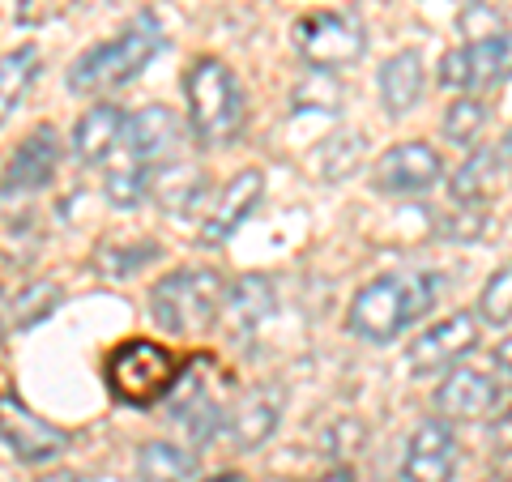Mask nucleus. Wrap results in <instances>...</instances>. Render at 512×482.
<instances>
[{"label":"nucleus","instance_id":"f257e3e1","mask_svg":"<svg viewBox=\"0 0 512 482\" xmlns=\"http://www.w3.org/2000/svg\"><path fill=\"white\" fill-rule=\"evenodd\" d=\"M436 291H440L436 273H384V278L359 286V295L350 299L346 325L363 342L384 346L393 337H402L423 312H431Z\"/></svg>","mask_w":512,"mask_h":482},{"label":"nucleus","instance_id":"f03ea898","mask_svg":"<svg viewBox=\"0 0 512 482\" xmlns=\"http://www.w3.org/2000/svg\"><path fill=\"white\" fill-rule=\"evenodd\" d=\"M163 52V26L150 13L133 18L116 39L82 52L69 64V90L73 94H111L128 86L146 64Z\"/></svg>","mask_w":512,"mask_h":482},{"label":"nucleus","instance_id":"7ed1b4c3","mask_svg":"<svg viewBox=\"0 0 512 482\" xmlns=\"http://www.w3.org/2000/svg\"><path fill=\"white\" fill-rule=\"evenodd\" d=\"M188 128L201 146H227L244 128V90L218 56H201L184 77Z\"/></svg>","mask_w":512,"mask_h":482},{"label":"nucleus","instance_id":"20e7f679","mask_svg":"<svg viewBox=\"0 0 512 482\" xmlns=\"http://www.w3.org/2000/svg\"><path fill=\"white\" fill-rule=\"evenodd\" d=\"M222 299H227V278L218 269H175L154 282L150 316L158 329L192 337L222 316Z\"/></svg>","mask_w":512,"mask_h":482},{"label":"nucleus","instance_id":"39448f33","mask_svg":"<svg viewBox=\"0 0 512 482\" xmlns=\"http://www.w3.org/2000/svg\"><path fill=\"white\" fill-rule=\"evenodd\" d=\"M103 380L120 406L150 410L154 401H163L175 389V380H180V359H175V350L150 342V337H128V342H120L107 355Z\"/></svg>","mask_w":512,"mask_h":482},{"label":"nucleus","instance_id":"423d86ee","mask_svg":"<svg viewBox=\"0 0 512 482\" xmlns=\"http://www.w3.org/2000/svg\"><path fill=\"white\" fill-rule=\"evenodd\" d=\"M295 47L316 69H346L367 52V30L350 13H312L295 22Z\"/></svg>","mask_w":512,"mask_h":482},{"label":"nucleus","instance_id":"0eeeda50","mask_svg":"<svg viewBox=\"0 0 512 482\" xmlns=\"http://www.w3.org/2000/svg\"><path fill=\"white\" fill-rule=\"evenodd\" d=\"M0 440L9 444V453L22 465H47L69 448V431L52 427L47 419H39L26 401L5 393L0 397Z\"/></svg>","mask_w":512,"mask_h":482},{"label":"nucleus","instance_id":"6e6552de","mask_svg":"<svg viewBox=\"0 0 512 482\" xmlns=\"http://www.w3.org/2000/svg\"><path fill=\"white\" fill-rule=\"evenodd\" d=\"M504 73H508V35L504 30L461 43L453 52H444V60H440V82L461 94L504 82Z\"/></svg>","mask_w":512,"mask_h":482},{"label":"nucleus","instance_id":"1a4fd4ad","mask_svg":"<svg viewBox=\"0 0 512 482\" xmlns=\"http://www.w3.org/2000/svg\"><path fill=\"white\" fill-rule=\"evenodd\" d=\"M444 175L440 154L427 146V141H402V146L384 150L372 167V184L389 197H414V192L436 188Z\"/></svg>","mask_w":512,"mask_h":482},{"label":"nucleus","instance_id":"9d476101","mask_svg":"<svg viewBox=\"0 0 512 482\" xmlns=\"http://www.w3.org/2000/svg\"><path fill=\"white\" fill-rule=\"evenodd\" d=\"M60 167V137L52 124H39L18 141V150L9 154L5 171H0V192L5 197H26L52 184V175Z\"/></svg>","mask_w":512,"mask_h":482},{"label":"nucleus","instance_id":"9b49d317","mask_svg":"<svg viewBox=\"0 0 512 482\" xmlns=\"http://www.w3.org/2000/svg\"><path fill=\"white\" fill-rule=\"evenodd\" d=\"M124 141H128V154H133L137 167H163V163H175L180 158V146H184V128L175 120V111L154 103V107H141L137 116L124 120Z\"/></svg>","mask_w":512,"mask_h":482},{"label":"nucleus","instance_id":"f8f14e48","mask_svg":"<svg viewBox=\"0 0 512 482\" xmlns=\"http://www.w3.org/2000/svg\"><path fill=\"white\" fill-rule=\"evenodd\" d=\"M478 346V320L470 312H457L440 320V325H431L423 337H414L410 346V372L414 376H431V372H444V367H453L470 355Z\"/></svg>","mask_w":512,"mask_h":482},{"label":"nucleus","instance_id":"ddd939ff","mask_svg":"<svg viewBox=\"0 0 512 482\" xmlns=\"http://www.w3.org/2000/svg\"><path fill=\"white\" fill-rule=\"evenodd\" d=\"M261 197H265V171L261 167H244L227 188H222V197L214 201V210H210V218H205V227H201V244L205 248H222L252 218V210L261 205Z\"/></svg>","mask_w":512,"mask_h":482},{"label":"nucleus","instance_id":"4468645a","mask_svg":"<svg viewBox=\"0 0 512 482\" xmlns=\"http://www.w3.org/2000/svg\"><path fill=\"white\" fill-rule=\"evenodd\" d=\"M457 474V436L444 419H427L406 444L402 478L406 482H453Z\"/></svg>","mask_w":512,"mask_h":482},{"label":"nucleus","instance_id":"2eb2a0df","mask_svg":"<svg viewBox=\"0 0 512 482\" xmlns=\"http://www.w3.org/2000/svg\"><path fill=\"white\" fill-rule=\"evenodd\" d=\"M500 401H504V389L487 372H478V367H453L436 389V410L444 419L478 423V419H487Z\"/></svg>","mask_w":512,"mask_h":482},{"label":"nucleus","instance_id":"dca6fc26","mask_svg":"<svg viewBox=\"0 0 512 482\" xmlns=\"http://www.w3.org/2000/svg\"><path fill=\"white\" fill-rule=\"evenodd\" d=\"M504 175H508V141H495V146H483L457 167V175L448 180V192H453L457 205H483L500 192Z\"/></svg>","mask_w":512,"mask_h":482},{"label":"nucleus","instance_id":"f3484780","mask_svg":"<svg viewBox=\"0 0 512 482\" xmlns=\"http://www.w3.org/2000/svg\"><path fill=\"white\" fill-rule=\"evenodd\" d=\"M124 120H128V111L120 103L90 107L86 116L77 120V128H73V154H77V163H86V167L107 163L111 150L124 141Z\"/></svg>","mask_w":512,"mask_h":482},{"label":"nucleus","instance_id":"a211bd4d","mask_svg":"<svg viewBox=\"0 0 512 482\" xmlns=\"http://www.w3.org/2000/svg\"><path fill=\"white\" fill-rule=\"evenodd\" d=\"M278 414H282V397L278 393H265V389L244 393L227 414V431H231L235 448L265 444L269 436H274V427H278Z\"/></svg>","mask_w":512,"mask_h":482},{"label":"nucleus","instance_id":"6ab92c4d","mask_svg":"<svg viewBox=\"0 0 512 482\" xmlns=\"http://www.w3.org/2000/svg\"><path fill=\"white\" fill-rule=\"evenodd\" d=\"M423 56L419 52H397L380 64V99L389 116H406V111L423 99Z\"/></svg>","mask_w":512,"mask_h":482},{"label":"nucleus","instance_id":"aec40b11","mask_svg":"<svg viewBox=\"0 0 512 482\" xmlns=\"http://www.w3.org/2000/svg\"><path fill=\"white\" fill-rule=\"evenodd\" d=\"M201 188H205V175L197 167L180 163V158H175V163L154 167V180L146 184V192L158 205H163L167 214H188V205H197Z\"/></svg>","mask_w":512,"mask_h":482},{"label":"nucleus","instance_id":"412c9836","mask_svg":"<svg viewBox=\"0 0 512 482\" xmlns=\"http://www.w3.org/2000/svg\"><path fill=\"white\" fill-rule=\"evenodd\" d=\"M197 474V457L180 444L150 440L137 448V478L141 482H192Z\"/></svg>","mask_w":512,"mask_h":482},{"label":"nucleus","instance_id":"4be33fe9","mask_svg":"<svg viewBox=\"0 0 512 482\" xmlns=\"http://www.w3.org/2000/svg\"><path fill=\"white\" fill-rule=\"evenodd\" d=\"M39 77V47H18V52L0 56V124L26 103L30 86Z\"/></svg>","mask_w":512,"mask_h":482},{"label":"nucleus","instance_id":"5701e85b","mask_svg":"<svg viewBox=\"0 0 512 482\" xmlns=\"http://www.w3.org/2000/svg\"><path fill=\"white\" fill-rule=\"evenodd\" d=\"M269 308H274V291H269V282L256 278V273L252 278H239L235 286H227V299H222V316H227L239 333L261 325V320L269 316Z\"/></svg>","mask_w":512,"mask_h":482},{"label":"nucleus","instance_id":"b1692460","mask_svg":"<svg viewBox=\"0 0 512 482\" xmlns=\"http://www.w3.org/2000/svg\"><path fill=\"white\" fill-rule=\"evenodd\" d=\"M158 244H150V239H137V244H99L94 248V269L103 273L107 282H120V278H133V273L141 265L158 261Z\"/></svg>","mask_w":512,"mask_h":482},{"label":"nucleus","instance_id":"393cba45","mask_svg":"<svg viewBox=\"0 0 512 482\" xmlns=\"http://www.w3.org/2000/svg\"><path fill=\"white\" fill-rule=\"evenodd\" d=\"M483 124H487V107L470 99V94H461V99L444 111V137L453 141V146H470V141L483 133Z\"/></svg>","mask_w":512,"mask_h":482},{"label":"nucleus","instance_id":"a878e982","mask_svg":"<svg viewBox=\"0 0 512 482\" xmlns=\"http://www.w3.org/2000/svg\"><path fill=\"white\" fill-rule=\"evenodd\" d=\"M146 184H150V171L137 167V163H128V167H120V171L107 175L103 192H107V201L116 205V210H133V205L146 197Z\"/></svg>","mask_w":512,"mask_h":482},{"label":"nucleus","instance_id":"bb28decb","mask_svg":"<svg viewBox=\"0 0 512 482\" xmlns=\"http://www.w3.org/2000/svg\"><path fill=\"white\" fill-rule=\"evenodd\" d=\"M60 299H64V291H60L56 282H30L26 291L18 295V303H13V312H18V329L39 325V320L52 312Z\"/></svg>","mask_w":512,"mask_h":482},{"label":"nucleus","instance_id":"cd10ccee","mask_svg":"<svg viewBox=\"0 0 512 482\" xmlns=\"http://www.w3.org/2000/svg\"><path fill=\"white\" fill-rule=\"evenodd\" d=\"M508 278H512L508 265L500 273H491V282L483 286V299H478V312H483V320L495 329H508V320H512V282Z\"/></svg>","mask_w":512,"mask_h":482},{"label":"nucleus","instance_id":"c85d7f7f","mask_svg":"<svg viewBox=\"0 0 512 482\" xmlns=\"http://www.w3.org/2000/svg\"><path fill=\"white\" fill-rule=\"evenodd\" d=\"M316 482H355V470H350V465H338V470H329V474H320Z\"/></svg>","mask_w":512,"mask_h":482},{"label":"nucleus","instance_id":"c756f323","mask_svg":"<svg viewBox=\"0 0 512 482\" xmlns=\"http://www.w3.org/2000/svg\"><path fill=\"white\" fill-rule=\"evenodd\" d=\"M39 482H90V478H82V474H73V470H52V474H43Z\"/></svg>","mask_w":512,"mask_h":482},{"label":"nucleus","instance_id":"7c9ffc66","mask_svg":"<svg viewBox=\"0 0 512 482\" xmlns=\"http://www.w3.org/2000/svg\"><path fill=\"white\" fill-rule=\"evenodd\" d=\"M205 482H244L239 474H214V478H205Z\"/></svg>","mask_w":512,"mask_h":482},{"label":"nucleus","instance_id":"2f4dec72","mask_svg":"<svg viewBox=\"0 0 512 482\" xmlns=\"http://www.w3.org/2000/svg\"><path fill=\"white\" fill-rule=\"evenodd\" d=\"M0 342H5V329H0Z\"/></svg>","mask_w":512,"mask_h":482}]
</instances>
